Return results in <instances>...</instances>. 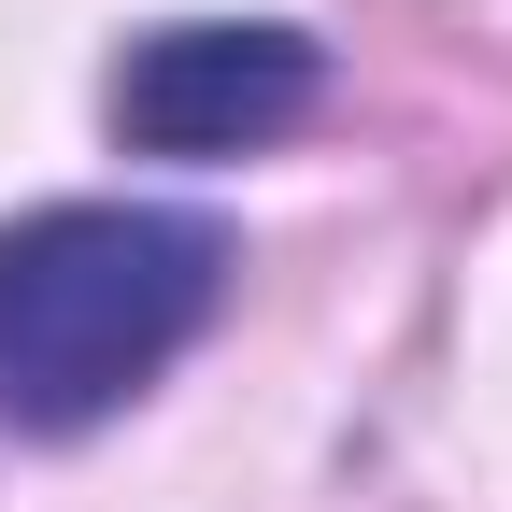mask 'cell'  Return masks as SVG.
<instances>
[{"label":"cell","mask_w":512,"mask_h":512,"mask_svg":"<svg viewBox=\"0 0 512 512\" xmlns=\"http://www.w3.org/2000/svg\"><path fill=\"white\" fill-rule=\"evenodd\" d=\"M228 228L157 200H43L0 228V427L72 441L214 328Z\"/></svg>","instance_id":"obj_1"},{"label":"cell","mask_w":512,"mask_h":512,"mask_svg":"<svg viewBox=\"0 0 512 512\" xmlns=\"http://www.w3.org/2000/svg\"><path fill=\"white\" fill-rule=\"evenodd\" d=\"M313 86H328V57H313L299 29L200 15V29H143V43H128L114 86H100V114L143 157H242V143H271V128H299Z\"/></svg>","instance_id":"obj_2"}]
</instances>
